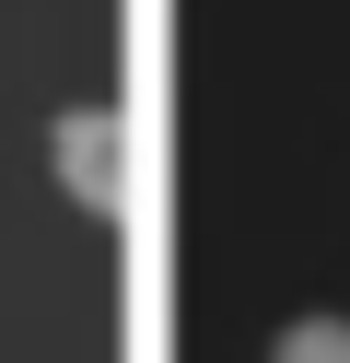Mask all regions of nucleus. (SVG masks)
Listing matches in <instances>:
<instances>
[{
	"instance_id": "nucleus-1",
	"label": "nucleus",
	"mask_w": 350,
	"mask_h": 363,
	"mask_svg": "<svg viewBox=\"0 0 350 363\" xmlns=\"http://www.w3.org/2000/svg\"><path fill=\"white\" fill-rule=\"evenodd\" d=\"M47 152H59V188L82 199V211H129V118L117 106H70L59 129H47Z\"/></svg>"
},
{
	"instance_id": "nucleus-2",
	"label": "nucleus",
	"mask_w": 350,
	"mask_h": 363,
	"mask_svg": "<svg viewBox=\"0 0 350 363\" xmlns=\"http://www.w3.org/2000/svg\"><path fill=\"white\" fill-rule=\"evenodd\" d=\"M269 363H350V316H292L269 340Z\"/></svg>"
}]
</instances>
